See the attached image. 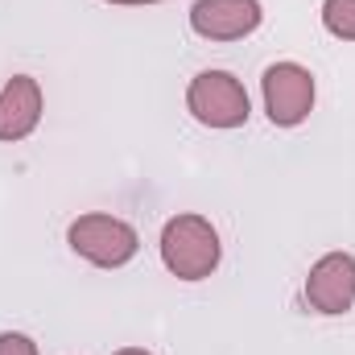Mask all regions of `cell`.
Returning <instances> with one entry per match:
<instances>
[{"label":"cell","mask_w":355,"mask_h":355,"mask_svg":"<svg viewBox=\"0 0 355 355\" xmlns=\"http://www.w3.org/2000/svg\"><path fill=\"white\" fill-rule=\"evenodd\" d=\"M265 21L261 0H194L190 4V29L207 42H240L257 33Z\"/></svg>","instance_id":"5b68a950"},{"label":"cell","mask_w":355,"mask_h":355,"mask_svg":"<svg viewBox=\"0 0 355 355\" xmlns=\"http://www.w3.org/2000/svg\"><path fill=\"white\" fill-rule=\"evenodd\" d=\"M322 25L331 37L355 42V0H327L322 4Z\"/></svg>","instance_id":"ba28073f"},{"label":"cell","mask_w":355,"mask_h":355,"mask_svg":"<svg viewBox=\"0 0 355 355\" xmlns=\"http://www.w3.org/2000/svg\"><path fill=\"white\" fill-rule=\"evenodd\" d=\"M186 107L202 128H240L252 116L248 91L232 71H198L186 87Z\"/></svg>","instance_id":"3957f363"},{"label":"cell","mask_w":355,"mask_h":355,"mask_svg":"<svg viewBox=\"0 0 355 355\" xmlns=\"http://www.w3.org/2000/svg\"><path fill=\"white\" fill-rule=\"evenodd\" d=\"M261 95L277 128H297L314 112V75L302 62H272L261 79Z\"/></svg>","instance_id":"277c9868"},{"label":"cell","mask_w":355,"mask_h":355,"mask_svg":"<svg viewBox=\"0 0 355 355\" xmlns=\"http://www.w3.org/2000/svg\"><path fill=\"white\" fill-rule=\"evenodd\" d=\"M116 355H149V352H145V347H120Z\"/></svg>","instance_id":"8fae6325"},{"label":"cell","mask_w":355,"mask_h":355,"mask_svg":"<svg viewBox=\"0 0 355 355\" xmlns=\"http://www.w3.org/2000/svg\"><path fill=\"white\" fill-rule=\"evenodd\" d=\"M306 302L318 314H347L355 306V257L352 252H327L310 265L306 277Z\"/></svg>","instance_id":"8992f818"},{"label":"cell","mask_w":355,"mask_h":355,"mask_svg":"<svg viewBox=\"0 0 355 355\" xmlns=\"http://www.w3.org/2000/svg\"><path fill=\"white\" fill-rule=\"evenodd\" d=\"M42 107H46L42 83L33 75H12L0 87V141H8V145L25 141L42 124Z\"/></svg>","instance_id":"52a82bcc"},{"label":"cell","mask_w":355,"mask_h":355,"mask_svg":"<svg viewBox=\"0 0 355 355\" xmlns=\"http://www.w3.org/2000/svg\"><path fill=\"white\" fill-rule=\"evenodd\" d=\"M67 244L75 257H83L95 268H120L128 265L141 248V236L132 223L116 219V215H103V211H91L79 215L71 227H67Z\"/></svg>","instance_id":"7a4b0ae2"},{"label":"cell","mask_w":355,"mask_h":355,"mask_svg":"<svg viewBox=\"0 0 355 355\" xmlns=\"http://www.w3.org/2000/svg\"><path fill=\"white\" fill-rule=\"evenodd\" d=\"M103 4H124V8H145V4H166V0H103Z\"/></svg>","instance_id":"30bf717a"},{"label":"cell","mask_w":355,"mask_h":355,"mask_svg":"<svg viewBox=\"0 0 355 355\" xmlns=\"http://www.w3.org/2000/svg\"><path fill=\"white\" fill-rule=\"evenodd\" d=\"M0 355H37V343L21 331H4L0 335Z\"/></svg>","instance_id":"9c48e42d"},{"label":"cell","mask_w":355,"mask_h":355,"mask_svg":"<svg viewBox=\"0 0 355 355\" xmlns=\"http://www.w3.org/2000/svg\"><path fill=\"white\" fill-rule=\"evenodd\" d=\"M223 244L207 215H174L162 227V265L178 281H202L219 268Z\"/></svg>","instance_id":"6da1fadb"}]
</instances>
